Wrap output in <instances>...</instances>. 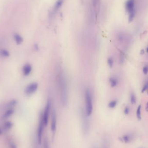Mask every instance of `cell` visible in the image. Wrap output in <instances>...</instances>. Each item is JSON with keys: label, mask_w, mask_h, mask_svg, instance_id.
Wrapping results in <instances>:
<instances>
[{"label": "cell", "mask_w": 148, "mask_h": 148, "mask_svg": "<svg viewBox=\"0 0 148 148\" xmlns=\"http://www.w3.org/2000/svg\"><path fill=\"white\" fill-rule=\"evenodd\" d=\"M56 78L61 102L62 105H66L68 100L67 83L66 76L62 70L59 69L58 71Z\"/></svg>", "instance_id": "obj_1"}, {"label": "cell", "mask_w": 148, "mask_h": 148, "mask_svg": "<svg viewBox=\"0 0 148 148\" xmlns=\"http://www.w3.org/2000/svg\"><path fill=\"white\" fill-rule=\"evenodd\" d=\"M85 113L89 117L92 114L93 110L92 98L90 90L87 89L85 91Z\"/></svg>", "instance_id": "obj_2"}, {"label": "cell", "mask_w": 148, "mask_h": 148, "mask_svg": "<svg viewBox=\"0 0 148 148\" xmlns=\"http://www.w3.org/2000/svg\"><path fill=\"white\" fill-rule=\"evenodd\" d=\"M45 126L43 119L42 114L40 115V119L37 130V141L39 145H41L43 140V135L44 131V127Z\"/></svg>", "instance_id": "obj_3"}, {"label": "cell", "mask_w": 148, "mask_h": 148, "mask_svg": "<svg viewBox=\"0 0 148 148\" xmlns=\"http://www.w3.org/2000/svg\"><path fill=\"white\" fill-rule=\"evenodd\" d=\"M51 108V102L50 100H48L47 101V103L45 105V109L43 113H42L43 119L44 121V124L45 126L48 125L49 119V114L50 112Z\"/></svg>", "instance_id": "obj_4"}, {"label": "cell", "mask_w": 148, "mask_h": 148, "mask_svg": "<svg viewBox=\"0 0 148 148\" xmlns=\"http://www.w3.org/2000/svg\"><path fill=\"white\" fill-rule=\"evenodd\" d=\"M88 116L86 113H83L82 115V130L84 134H87L90 129V123L89 120L88 119Z\"/></svg>", "instance_id": "obj_5"}, {"label": "cell", "mask_w": 148, "mask_h": 148, "mask_svg": "<svg viewBox=\"0 0 148 148\" xmlns=\"http://www.w3.org/2000/svg\"><path fill=\"white\" fill-rule=\"evenodd\" d=\"M38 88V84L36 82L31 83L26 86L25 90V94L27 95H33L36 92Z\"/></svg>", "instance_id": "obj_6"}, {"label": "cell", "mask_w": 148, "mask_h": 148, "mask_svg": "<svg viewBox=\"0 0 148 148\" xmlns=\"http://www.w3.org/2000/svg\"><path fill=\"white\" fill-rule=\"evenodd\" d=\"M57 129V115L56 111L53 110L51 116V130L53 134L56 132Z\"/></svg>", "instance_id": "obj_7"}, {"label": "cell", "mask_w": 148, "mask_h": 148, "mask_svg": "<svg viewBox=\"0 0 148 148\" xmlns=\"http://www.w3.org/2000/svg\"><path fill=\"white\" fill-rule=\"evenodd\" d=\"M135 2L134 0H127L126 3L125 7L126 11L129 14L135 11L134 10Z\"/></svg>", "instance_id": "obj_8"}, {"label": "cell", "mask_w": 148, "mask_h": 148, "mask_svg": "<svg viewBox=\"0 0 148 148\" xmlns=\"http://www.w3.org/2000/svg\"><path fill=\"white\" fill-rule=\"evenodd\" d=\"M32 70V66L30 64H26L23 66L22 69V71L23 75L25 76H29Z\"/></svg>", "instance_id": "obj_9"}, {"label": "cell", "mask_w": 148, "mask_h": 148, "mask_svg": "<svg viewBox=\"0 0 148 148\" xmlns=\"http://www.w3.org/2000/svg\"><path fill=\"white\" fill-rule=\"evenodd\" d=\"M110 140L107 136H105L102 138L101 148H110Z\"/></svg>", "instance_id": "obj_10"}, {"label": "cell", "mask_w": 148, "mask_h": 148, "mask_svg": "<svg viewBox=\"0 0 148 148\" xmlns=\"http://www.w3.org/2000/svg\"><path fill=\"white\" fill-rule=\"evenodd\" d=\"M13 125V123L11 121H7L3 124L2 129L3 130V131H9L12 128Z\"/></svg>", "instance_id": "obj_11"}, {"label": "cell", "mask_w": 148, "mask_h": 148, "mask_svg": "<svg viewBox=\"0 0 148 148\" xmlns=\"http://www.w3.org/2000/svg\"><path fill=\"white\" fill-rule=\"evenodd\" d=\"M64 0H57L56 3H55V5L54 6L53 9L52 11V14H55L57 12L59 9L62 5Z\"/></svg>", "instance_id": "obj_12"}, {"label": "cell", "mask_w": 148, "mask_h": 148, "mask_svg": "<svg viewBox=\"0 0 148 148\" xmlns=\"http://www.w3.org/2000/svg\"><path fill=\"white\" fill-rule=\"evenodd\" d=\"M14 110L12 108H10L5 112L4 114L2 116V119H6L9 118L14 114Z\"/></svg>", "instance_id": "obj_13"}, {"label": "cell", "mask_w": 148, "mask_h": 148, "mask_svg": "<svg viewBox=\"0 0 148 148\" xmlns=\"http://www.w3.org/2000/svg\"><path fill=\"white\" fill-rule=\"evenodd\" d=\"M14 38L16 44L18 45H21L23 41V38L18 33H15L14 34Z\"/></svg>", "instance_id": "obj_14"}, {"label": "cell", "mask_w": 148, "mask_h": 148, "mask_svg": "<svg viewBox=\"0 0 148 148\" xmlns=\"http://www.w3.org/2000/svg\"><path fill=\"white\" fill-rule=\"evenodd\" d=\"M10 55V52L7 49H0V56L3 57L7 58L9 57Z\"/></svg>", "instance_id": "obj_15"}, {"label": "cell", "mask_w": 148, "mask_h": 148, "mask_svg": "<svg viewBox=\"0 0 148 148\" xmlns=\"http://www.w3.org/2000/svg\"><path fill=\"white\" fill-rule=\"evenodd\" d=\"M132 139V136L130 134L125 135L123 136L122 138V141L126 143H128L131 142Z\"/></svg>", "instance_id": "obj_16"}, {"label": "cell", "mask_w": 148, "mask_h": 148, "mask_svg": "<svg viewBox=\"0 0 148 148\" xmlns=\"http://www.w3.org/2000/svg\"><path fill=\"white\" fill-rule=\"evenodd\" d=\"M109 81L112 87H115L118 84V80L115 77H110L109 79Z\"/></svg>", "instance_id": "obj_17"}, {"label": "cell", "mask_w": 148, "mask_h": 148, "mask_svg": "<svg viewBox=\"0 0 148 148\" xmlns=\"http://www.w3.org/2000/svg\"><path fill=\"white\" fill-rule=\"evenodd\" d=\"M7 144L10 148H17L15 142L11 138H9L7 140Z\"/></svg>", "instance_id": "obj_18"}, {"label": "cell", "mask_w": 148, "mask_h": 148, "mask_svg": "<svg viewBox=\"0 0 148 148\" xmlns=\"http://www.w3.org/2000/svg\"><path fill=\"white\" fill-rule=\"evenodd\" d=\"M17 104V100L16 99H13L11 100L7 104V107L10 108H12L13 107H14Z\"/></svg>", "instance_id": "obj_19"}, {"label": "cell", "mask_w": 148, "mask_h": 148, "mask_svg": "<svg viewBox=\"0 0 148 148\" xmlns=\"http://www.w3.org/2000/svg\"><path fill=\"white\" fill-rule=\"evenodd\" d=\"M141 105H140L138 106L137 108V111H136V116L138 120L141 119Z\"/></svg>", "instance_id": "obj_20"}, {"label": "cell", "mask_w": 148, "mask_h": 148, "mask_svg": "<svg viewBox=\"0 0 148 148\" xmlns=\"http://www.w3.org/2000/svg\"><path fill=\"white\" fill-rule=\"evenodd\" d=\"M135 16V11L129 14V18H128V21H129V23H131L133 21Z\"/></svg>", "instance_id": "obj_21"}, {"label": "cell", "mask_w": 148, "mask_h": 148, "mask_svg": "<svg viewBox=\"0 0 148 148\" xmlns=\"http://www.w3.org/2000/svg\"><path fill=\"white\" fill-rule=\"evenodd\" d=\"M117 104V101L116 100H112L109 103L108 107L110 108H114Z\"/></svg>", "instance_id": "obj_22"}, {"label": "cell", "mask_w": 148, "mask_h": 148, "mask_svg": "<svg viewBox=\"0 0 148 148\" xmlns=\"http://www.w3.org/2000/svg\"><path fill=\"white\" fill-rule=\"evenodd\" d=\"M43 148H50L48 138H45L43 140Z\"/></svg>", "instance_id": "obj_23"}, {"label": "cell", "mask_w": 148, "mask_h": 148, "mask_svg": "<svg viewBox=\"0 0 148 148\" xmlns=\"http://www.w3.org/2000/svg\"><path fill=\"white\" fill-rule=\"evenodd\" d=\"M130 101L132 104H136V97L134 94H131L130 96Z\"/></svg>", "instance_id": "obj_24"}, {"label": "cell", "mask_w": 148, "mask_h": 148, "mask_svg": "<svg viewBox=\"0 0 148 148\" xmlns=\"http://www.w3.org/2000/svg\"><path fill=\"white\" fill-rule=\"evenodd\" d=\"M107 63L110 67H112L114 64V60L112 58L110 57L107 60Z\"/></svg>", "instance_id": "obj_25"}, {"label": "cell", "mask_w": 148, "mask_h": 148, "mask_svg": "<svg viewBox=\"0 0 148 148\" xmlns=\"http://www.w3.org/2000/svg\"><path fill=\"white\" fill-rule=\"evenodd\" d=\"M124 60V55L123 52L121 53V57H120V62L121 63H123Z\"/></svg>", "instance_id": "obj_26"}, {"label": "cell", "mask_w": 148, "mask_h": 148, "mask_svg": "<svg viewBox=\"0 0 148 148\" xmlns=\"http://www.w3.org/2000/svg\"><path fill=\"white\" fill-rule=\"evenodd\" d=\"M100 0H92V4L94 7H96L99 3Z\"/></svg>", "instance_id": "obj_27"}, {"label": "cell", "mask_w": 148, "mask_h": 148, "mask_svg": "<svg viewBox=\"0 0 148 148\" xmlns=\"http://www.w3.org/2000/svg\"><path fill=\"white\" fill-rule=\"evenodd\" d=\"M143 72L145 75H146L148 72V66H144L143 68Z\"/></svg>", "instance_id": "obj_28"}, {"label": "cell", "mask_w": 148, "mask_h": 148, "mask_svg": "<svg viewBox=\"0 0 148 148\" xmlns=\"http://www.w3.org/2000/svg\"><path fill=\"white\" fill-rule=\"evenodd\" d=\"M129 112H130V109H129V107H126L124 109V114L126 115H127L129 114Z\"/></svg>", "instance_id": "obj_29"}, {"label": "cell", "mask_w": 148, "mask_h": 148, "mask_svg": "<svg viewBox=\"0 0 148 148\" xmlns=\"http://www.w3.org/2000/svg\"><path fill=\"white\" fill-rule=\"evenodd\" d=\"M148 88V83L145 84V85H144V86L143 87V89L142 90V92H145V90H146V89Z\"/></svg>", "instance_id": "obj_30"}, {"label": "cell", "mask_w": 148, "mask_h": 148, "mask_svg": "<svg viewBox=\"0 0 148 148\" xmlns=\"http://www.w3.org/2000/svg\"><path fill=\"white\" fill-rule=\"evenodd\" d=\"M34 48L35 50H36V51L38 50L39 49L38 45L36 44H35L34 45Z\"/></svg>", "instance_id": "obj_31"}, {"label": "cell", "mask_w": 148, "mask_h": 148, "mask_svg": "<svg viewBox=\"0 0 148 148\" xmlns=\"http://www.w3.org/2000/svg\"><path fill=\"white\" fill-rule=\"evenodd\" d=\"M140 53L142 55H143V54H144L145 53V51H144V49H142L141 50V52H140Z\"/></svg>", "instance_id": "obj_32"}, {"label": "cell", "mask_w": 148, "mask_h": 148, "mask_svg": "<svg viewBox=\"0 0 148 148\" xmlns=\"http://www.w3.org/2000/svg\"><path fill=\"white\" fill-rule=\"evenodd\" d=\"M3 133V130H2V128H0V135H1Z\"/></svg>", "instance_id": "obj_33"}, {"label": "cell", "mask_w": 148, "mask_h": 148, "mask_svg": "<svg viewBox=\"0 0 148 148\" xmlns=\"http://www.w3.org/2000/svg\"><path fill=\"white\" fill-rule=\"evenodd\" d=\"M92 148H97V145H94L93 146V147H92Z\"/></svg>", "instance_id": "obj_34"}, {"label": "cell", "mask_w": 148, "mask_h": 148, "mask_svg": "<svg viewBox=\"0 0 148 148\" xmlns=\"http://www.w3.org/2000/svg\"><path fill=\"white\" fill-rule=\"evenodd\" d=\"M146 52H147V53H148V47L146 49Z\"/></svg>", "instance_id": "obj_35"}, {"label": "cell", "mask_w": 148, "mask_h": 148, "mask_svg": "<svg viewBox=\"0 0 148 148\" xmlns=\"http://www.w3.org/2000/svg\"><path fill=\"white\" fill-rule=\"evenodd\" d=\"M147 109H148V103H147V108H146Z\"/></svg>", "instance_id": "obj_36"}, {"label": "cell", "mask_w": 148, "mask_h": 148, "mask_svg": "<svg viewBox=\"0 0 148 148\" xmlns=\"http://www.w3.org/2000/svg\"></svg>", "instance_id": "obj_37"}]
</instances>
